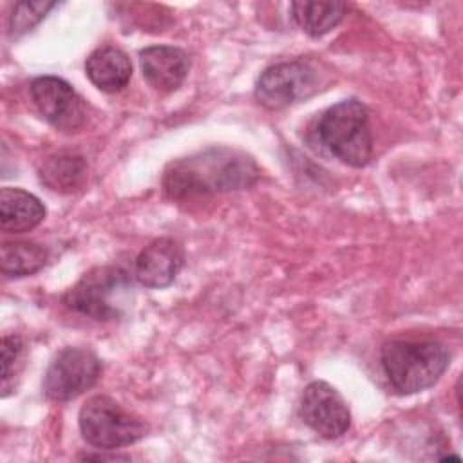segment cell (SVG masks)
Here are the masks:
<instances>
[{
    "mask_svg": "<svg viewBox=\"0 0 463 463\" xmlns=\"http://www.w3.org/2000/svg\"><path fill=\"white\" fill-rule=\"evenodd\" d=\"M259 166L246 152L210 146L172 161L163 175V190L174 201L210 197L255 184Z\"/></svg>",
    "mask_w": 463,
    "mask_h": 463,
    "instance_id": "cell-1",
    "label": "cell"
},
{
    "mask_svg": "<svg viewBox=\"0 0 463 463\" xmlns=\"http://www.w3.org/2000/svg\"><path fill=\"white\" fill-rule=\"evenodd\" d=\"M382 369L400 394L432 387L450 364L449 349L436 340H391L380 351Z\"/></svg>",
    "mask_w": 463,
    "mask_h": 463,
    "instance_id": "cell-2",
    "label": "cell"
},
{
    "mask_svg": "<svg viewBox=\"0 0 463 463\" xmlns=\"http://www.w3.org/2000/svg\"><path fill=\"white\" fill-rule=\"evenodd\" d=\"M317 136L331 156L349 166L362 168L373 156L369 112L354 98L329 107L317 125Z\"/></svg>",
    "mask_w": 463,
    "mask_h": 463,
    "instance_id": "cell-3",
    "label": "cell"
},
{
    "mask_svg": "<svg viewBox=\"0 0 463 463\" xmlns=\"http://www.w3.org/2000/svg\"><path fill=\"white\" fill-rule=\"evenodd\" d=\"M130 286L132 282L125 269L96 266L65 293L63 304L71 311L99 322L118 320L125 311V297Z\"/></svg>",
    "mask_w": 463,
    "mask_h": 463,
    "instance_id": "cell-4",
    "label": "cell"
},
{
    "mask_svg": "<svg viewBox=\"0 0 463 463\" xmlns=\"http://www.w3.org/2000/svg\"><path fill=\"white\" fill-rule=\"evenodd\" d=\"M85 441L101 450L132 445L146 436L148 425L110 396L89 398L78 414Z\"/></svg>",
    "mask_w": 463,
    "mask_h": 463,
    "instance_id": "cell-5",
    "label": "cell"
},
{
    "mask_svg": "<svg viewBox=\"0 0 463 463\" xmlns=\"http://www.w3.org/2000/svg\"><path fill=\"white\" fill-rule=\"evenodd\" d=\"M318 89V72L313 63L306 60H291L269 65L260 72L255 83L257 101L279 110L309 98Z\"/></svg>",
    "mask_w": 463,
    "mask_h": 463,
    "instance_id": "cell-6",
    "label": "cell"
},
{
    "mask_svg": "<svg viewBox=\"0 0 463 463\" xmlns=\"http://www.w3.org/2000/svg\"><path fill=\"white\" fill-rule=\"evenodd\" d=\"M101 374L99 358L85 347H63L43 374V392L49 400L69 402L90 389Z\"/></svg>",
    "mask_w": 463,
    "mask_h": 463,
    "instance_id": "cell-7",
    "label": "cell"
},
{
    "mask_svg": "<svg viewBox=\"0 0 463 463\" xmlns=\"http://www.w3.org/2000/svg\"><path fill=\"white\" fill-rule=\"evenodd\" d=\"M300 418L326 439L340 438L351 427V412L345 400L324 380L306 385L300 398Z\"/></svg>",
    "mask_w": 463,
    "mask_h": 463,
    "instance_id": "cell-8",
    "label": "cell"
},
{
    "mask_svg": "<svg viewBox=\"0 0 463 463\" xmlns=\"http://www.w3.org/2000/svg\"><path fill=\"white\" fill-rule=\"evenodd\" d=\"M29 92L38 112L52 127L71 132L83 123V99L65 80L58 76H38L31 81Z\"/></svg>",
    "mask_w": 463,
    "mask_h": 463,
    "instance_id": "cell-9",
    "label": "cell"
},
{
    "mask_svg": "<svg viewBox=\"0 0 463 463\" xmlns=\"http://www.w3.org/2000/svg\"><path fill=\"white\" fill-rule=\"evenodd\" d=\"M184 264V250L172 237H161L145 246L136 262L134 277L145 288L170 286Z\"/></svg>",
    "mask_w": 463,
    "mask_h": 463,
    "instance_id": "cell-10",
    "label": "cell"
},
{
    "mask_svg": "<svg viewBox=\"0 0 463 463\" xmlns=\"http://www.w3.org/2000/svg\"><path fill=\"white\" fill-rule=\"evenodd\" d=\"M143 78L163 94L174 92L184 81L190 71L188 54L174 45H150L139 52Z\"/></svg>",
    "mask_w": 463,
    "mask_h": 463,
    "instance_id": "cell-11",
    "label": "cell"
},
{
    "mask_svg": "<svg viewBox=\"0 0 463 463\" xmlns=\"http://www.w3.org/2000/svg\"><path fill=\"white\" fill-rule=\"evenodd\" d=\"M85 74L103 92H118L130 81L132 63L118 47L107 45L92 51L85 60Z\"/></svg>",
    "mask_w": 463,
    "mask_h": 463,
    "instance_id": "cell-12",
    "label": "cell"
},
{
    "mask_svg": "<svg viewBox=\"0 0 463 463\" xmlns=\"http://www.w3.org/2000/svg\"><path fill=\"white\" fill-rule=\"evenodd\" d=\"M45 217L42 201L22 190L4 186L0 190V226L9 233H24L36 228Z\"/></svg>",
    "mask_w": 463,
    "mask_h": 463,
    "instance_id": "cell-13",
    "label": "cell"
},
{
    "mask_svg": "<svg viewBox=\"0 0 463 463\" xmlns=\"http://www.w3.org/2000/svg\"><path fill=\"white\" fill-rule=\"evenodd\" d=\"M87 179V163L76 154H56L45 159L40 168V181L52 192L71 194Z\"/></svg>",
    "mask_w": 463,
    "mask_h": 463,
    "instance_id": "cell-14",
    "label": "cell"
},
{
    "mask_svg": "<svg viewBox=\"0 0 463 463\" xmlns=\"http://www.w3.org/2000/svg\"><path fill=\"white\" fill-rule=\"evenodd\" d=\"M289 7L295 24L313 38L336 27L347 9L344 2H291Z\"/></svg>",
    "mask_w": 463,
    "mask_h": 463,
    "instance_id": "cell-15",
    "label": "cell"
},
{
    "mask_svg": "<svg viewBox=\"0 0 463 463\" xmlns=\"http://www.w3.org/2000/svg\"><path fill=\"white\" fill-rule=\"evenodd\" d=\"M47 262V250L36 242L16 241L0 246V269L9 277H27Z\"/></svg>",
    "mask_w": 463,
    "mask_h": 463,
    "instance_id": "cell-16",
    "label": "cell"
},
{
    "mask_svg": "<svg viewBox=\"0 0 463 463\" xmlns=\"http://www.w3.org/2000/svg\"><path fill=\"white\" fill-rule=\"evenodd\" d=\"M56 7V2H18L13 7V14L9 18V29L13 36H22L29 33L34 25H38L45 14Z\"/></svg>",
    "mask_w": 463,
    "mask_h": 463,
    "instance_id": "cell-17",
    "label": "cell"
},
{
    "mask_svg": "<svg viewBox=\"0 0 463 463\" xmlns=\"http://www.w3.org/2000/svg\"><path fill=\"white\" fill-rule=\"evenodd\" d=\"M24 353V342L18 335H5L2 338V396L5 398L11 391V380L18 373V365Z\"/></svg>",
    "mask_w": 463,
    "mask_h": 463,
    "instance_id": "cell-18",
    "label": "cell"
},
{
    "mask_svg": "<svg viewBox=\"0 0 463 463\" xmlns=\"http://www.w3.org/2000/svg\"><path fill=\"white\" fill-rule=\"evenodd\" d=\"M81 459H128V456H103V454H85L81 456Z\"/></svg>",
    "mask_w": 463,
    "mask_h": 463,
    "instance_id": "cell-19",
    "label": "cell"
}]
</instances>
